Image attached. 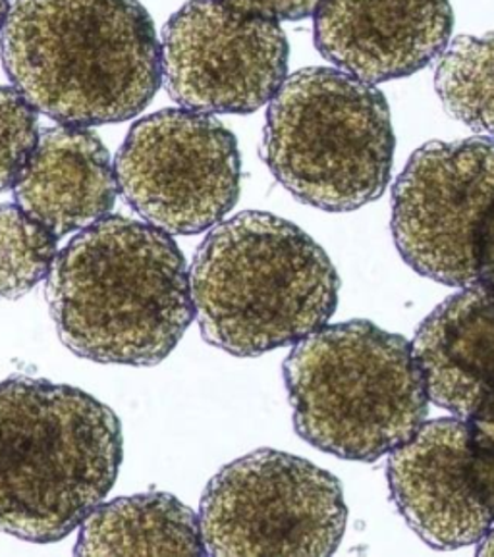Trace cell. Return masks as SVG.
I'll return each mask as SVG.
<instances>
[{
	"mask_svg": "<svg viewBox=\"0 0 494 557\" xmlns=\"http://www.w3.org/2000/svg\"><path fill=\"white\" fill-rule=\"evenodd\" d=\"M114 172L124 201L171 236L214 228L242 189L236 137L211 114L188 109H164L136 122Z\"/></svg>",
	"mask_w": 494,
	"mask_h": 557,
	"instance_id": "9",
	"label": "cell"
},
{
	"mask_svg": "<svg viewBox=\"0 0 494 557\" xmlns=\"http://www.w3.org/2000/svg\"><path fill=\"white\" fill-rule=\"evenodd\" d=\"M76 556H207L199 516L164 492L116 498L79 524Z\"/></svg>",
	"mask_w": 494,
	"mask_h": 557,
	"instance_id": "15",
	"label": "cell"
},
{
	"mask_svg": "<svg viewBox=\"0 0 494 557\" xmlns=\"http://www.w3.org/2000/svg\"><path fill=\"white\" fill-rule=\"evenodd\" d=\"M59 237L17 205H0V299L27 296L51 274Z\"/></svg>",
	"mask_w": 494,
	"mask_h": 557,
	"instance_id": "17",
	"label": "cell"
},
{
	"mask_svg": "<svg viewBox=\"0 0 494 557\" xmlns=\"http://www.w3.org/2000/svg\"><path fill=\"white\" fill-rule=\"evenodd\" d=\"M119 414L84 389L44 379L0 382V532L66 539L119 479Z\"/></svg>",
	"mask_w": 494,
	"mask_h": 557,
	"instance_id": "3",
	"label": "cell"
},
{
	"mask_svg": "<svg viewBox=\"0 0 494 557\" xmlns=\"http://www.w3.org/2000/svg\"><path fill=\"white\" fill-rule=\"evenodd\" d=\"M386 479L400 516L433 548L473 546L494 529V438L478 422H423L391 454Z\"/></svg>",
	"mask_w": 494,
	"mask_h": 557,
	"instance_id": "11",
	"label": "cell"
},
{
	"mask_svg": "<svg viewBox=\"0 0 494 557\" xmlns=\"http://www.w3.org/2000/svg\"><path fill=\"white\" fill-rule=\"evenodd\" d=\"M478 554L479 556H494V529L485 541L479 542Z\"/></svg>",
	"mask_w": 494,
	"mask_h": 557,
	"instance_id": "20",
	"label": "cell"
},
{
	"mask_svg": "<svg viewBox=\"0 0 494 557\" xmlns=\"http://www.w3.org/2000/svg\"><path fill=\"white\" fill-rule=\"evenodd\" d=\"M413 354L436 407L494 421V276L439 305L421 322Z\"/></svg>",
	"mask_w": 494,
	"mask_h": 557,
	"instance_id": "13",
	"label": "cell"
},
{
	"mask_svg": "<svg viewBox=\"0 0 494 557\" xmlns=\"http://www.w3.org/2000/svg\"><path fill=\"white\" fill-rule=\"evenodd\" d=\"M12 191L17 207L64 237L109 216L119 180L101 137L62 124L39 134Z\"/></svg>",
	"mask_w": 494,
	"mask_h": 557,
	"instance_id": "14",
	"label": "cell"
},
{
	"mask_svg": "<svg viewBox=\"0 0 494 557\" xmlns=\"http://www.w3.org/2000/svg\"><path fill=\"white\" fill-rule=\"evenodd\" d=\"M394 145L391 109L375 85L338 69H304L271 101L261 157L301 203L349 212L384 194Z\"/></svg>",
	"mask_w": 494,
	"mask_h": 557,
	"instance_id": "6",
	"label": "cell"
},
{
	"mask_svg": "<svg viewBox=\"0 0 494 557\" xmlns=\"http://www.w3.org/2000/svg\"><path fill=\"white\" fill-rule=\"evenodd\" d=\"M37 139V110L16 87L0 85V194L14 187Z\"/></svg>",
	"mask_w": 494,
	"mask_h": 557,
	"instance_id": "18",
	"label": "cell"
},
{
	"mask_svg": "<svg viewBox=\"0 0 494 557\" xmlns=\"http://www.w3.org/2000/svg\"><path fill=\"white\" fill-rule=\"evenodd\" d=\"M478 424L481 426V429H483V431L489 432V434H491V436L494 438V421L478 422Z\"/></svg>",
	"mask_w": 494,
	"mask_h": 557,
	"instance_id": "22",
	"label": "cell"
},
{
	"mask_svg": "<svg viewBox=\"0 0 494 557\" xmlns=\"http://www.w3.org/2000/svg\"><path fill=\"white\" fill-rule=\"evenodd\" d=\"M47 304L72 354L155 367L196 319L188 262L171 234L112 214L79 230L47 276Z\"/></svg>",
	"mask_w": 494,
	"mask_h": 557,
	"instance_id": "1",
	"label": "cell"
},
{
	"mask_svg": "<svg viewBox=\"0 0 494 557\" xmlns=\"http://www.w3.org/2000/svg\"><path fill=\"white\" fill-rule=\"evenodd\" d=\"M281 22L226 0H189L162 29L166 94L205 114H249L274 99L288 74Z\"/></svg>",
	"mask_w": 494,
	"mask_h": 557,
	"instance_id": "10",
	"label": "cell"
},
{
	"mask_svg": "<svg viewBox=\"0 0 494 557\" xmlns=\"http://www.w3.org/2000/svg\"><path fill=\"white\" fill-rule=\"evenodd\" d=\"M189 282L201 336L234 357L296 346L333 319L341 294L323 247L263 211L217 224L197 247Z\"/></svg>",
	"mask_w": 494,
	"mask_h": 557,
	"instance_id": "4",
	"label": "cell"
},
{
	"mask_svg": "<svg viewBox=\"0 0 494 557\" xmlns=\"http://www.w3.org/2000/svg\"><path fill=\"white\" fill-rule=\"evenodd\" d=\"M294 426L313 448L376 461L406 444L429 413L413 344L369 321L331 324L284 361Z\"/></svg>",
	"mask_w": 494,
	"mask_h": 557,
	"instance_id": "5",
	"label": "cell"
},
{
	"mask_svg": "<svg viewBox=\"0 0 494 557\" xmlns=\"http://www.w3.org/2000/svg\"><path fill=\"white\" fill-rule=\"evenodd\" d=\"M10 9H12V2H10V0H0V34H2V29L7 26Z\"/></svg>",
	"mask_w": 494,
	"mask_h": 557,
	"instance_id": "21",
	"label": "cell"
},
{
	"mask_svg": "<svg viewBox=\"0 0 494 557\" xmlns=\"http://www.w3.org/2000/svg\"><path fill=\"white\" fill-rule=\"evenodd\" d=\"M393 236L425 278L466 287L494 276V139L431 141L393 189Z\"/></svg>",
	"mask_w": 494,
	"mask_h": 557,
	"instance_id": "8",
	"label": "cell"
},
{
	"mask_svg": "<svg viewBox=\"0 0 494 557\" xmlns=\"http://www.w3.org/2000/svg\"><path fill=\"white\" fill-rule=\"evenodd\" d=\"M348 507L334 474L304 457L257 449L207 484L199 524L207 556H333Z\"/></svg>",
	"mask_w": 494,
	"mask_h": 557,
	"instance_id": "7",
	"label": "cell"
},
{
	"mask_svg": "<svg viewBox=\"0 0 494 557\" xmlns=\"http://www.w3.org/2000/svg\"><path fill=\"white\" fill-rule=\"evenodd\" d=\"M435 89L450 116L494 136V34L454 39L439 60Z\"/></svg>",
	"mask_w": 494,
	"mask_h": 557,
	"instance_id": "16",
	"label": "cell"
},
{
	"mask_svg": "<svg viewBox=\"0 0 494 557\" xmlns=\"http://www.w3.org/2000/svg\"><path fill=\"white\" fill-rule=\"evenodd\" d=\"M316 45L324 59L367 84L416 74L450 39V0H321Z\"/></svg>",
	"mask_w": 494,
	"mask_h": 557,
	"instance_id": "12",
	"label": "cell"
},
{
	"mask_svg": "<svg viewBox=\"0 0 494 557\" xmlns=\"http://www.w3.org/2000/svg\"><path fill=\"white\" fill-rule=\"evenodd\" d=\"M232 7L257 14V16L271 17L276 22H298L313 16L321 0H226Z\"/></svg>",
	"mask_w": 494,
	"mask_h": 557,
	"instance_id": "19",
	"label": "cell"
},
{
	"mask_svg": "<svg viewBox=\"0 0 494 557\" xmlns=\"http://www.w3.org/2000/svg\"><path fill=\"white\" fill-rule=\"evenodd\" d=\"M0 57L12 87L64 126L134 119L162 82L161 41L137 0H12Z\"/></svg>",
	"mask_w": 494,
	"mask_h": 557,
	"instance_id": "2",
	"label": "cell"
}]
</instances>
